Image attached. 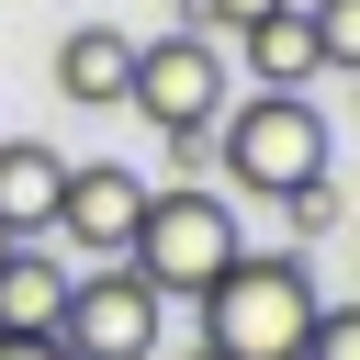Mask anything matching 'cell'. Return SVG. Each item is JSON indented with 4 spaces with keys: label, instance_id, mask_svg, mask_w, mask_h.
I'll return each instance as SVG.
<instances>
[{
    "label": "cell",
    "instance_id": "obj_1",
    "mask_svg": "<svg viewBox=\"0 0 360 360\" xmlns=\"http://www.w3.org/2000/svg\"><path fill=\"white\" fill-rule=\"evenodd\" d=\"M315 270H304V248H236L202 292H191V338L214 349V360H304V338H315Z\"/></svg>",
    "mask_w": 360,
    "mask_h": 360
},
{
    "label": "cell",
    "instance_id": "obj_2",
    "mask_svg": "<svg viewBox=\"0 0 360 360\" xmlns=\"http://www.w3.org/2000/svg\"><path fill=\"white\" fill-rule=\"evenodd\" d=\"M214 169H225V191L281 202V191L326 180V112L304 90H248V101L214 112Z\"/></svg>",
    "mask_w": 360,
    "mask_h": 360
},
{
    "label": "cell",
    "instance_id": "obj_3",
    "mask_svg": "<svg viewBox=\"0 0 360 360\" xmlns=\"http://www.w3.org/2000/svg\"><path fill=\"white\" fill-rule=\"evenodd\" d=\"M248 236H236V191H202V180H169V191H146V214H135V248H124V270L158 292V304H191L225 259H236Z\"/></svg>",
    "mask_w": 360,
    "mask_h": 360
},
{
    "label": "cell",
    "instance_id": "obj_4",
    "mask_svg": "<svg viewBox=\"0 0 360 360\" xmlns=\"http://www.w3.org/2000/svg\"><path fill=\"white\" fill-rule=\"evenodd\" d=\"M56 349H68V360H158V349H169V304H158L124 259H90V270H68Z\"/></svg>",
    "mask_w": 360,
    "mask_h": 360
},
{
    "label": "cell",
    "instance_id": "obj_5",
    "mask_svg": "<svg viewBox=\"0 0 360 360\" xmlns=\"http://www.w3.org/2000/svg\"><path fill=\"white\" fill-rule=\"evenodd\" d=\"M124 112H146V124H214V112H225V45L191 34V22L158 34V45H135Z\"/></svg>",
    "mask_w": 360,
    "mask_h": 360
},
{
    "label": "cell",
    "instance_id": "obj_6",
    "mask_svg": "<svg viewBox=\"0 0 360 360\" xmlns=\"http://www.w3.org/2000/svg\"><path fill=\"white\" fill-rule=\"evenodd\" d=\"M135 214H146V180L124 169V158H68V180H56V248L90 270V259H124L135 248Z\"/></svg>",
    "mask_w": 360,
    "mask_h": 360
},
{
    "label": "cell",
    "instance_id": "obj_7",
    "mask_svg": "<svg viewBox=\"0 0 360 360\" xmlns=\"http://www.w3.org/2000/svg\"><path fill=\"white\" fill-rule=\"evenodd\" d=\"M68 270H79V259H56L45 236H11V259H0V338H56Z\"/></svg>",
    "mask_w": 360,
    "mask_h": 360
},
{
    "label": "cell",
    "instance_id": "obj_8",
    "mask_svg": "<svg viewBox=\"0 0 360 360\" xmlns=\"http://www.w3.org/2000/svg\"><path fill=\"white\" fill-rule=\"evenodd\" d=\"M124 79H135V34H124V22H79V34L56 45V101L101 112V101H124Z\"/></svg>",
    "mask_w": 360,
    "mask_h": 360
},
{
    "label": "cell",
    "instance_id": "obj_9",
    "mask_svg": "<svg viewBox=\"0 0 360 360\" xmlns=\"http://www.w3.org/2000/svg\"><path fill=\"white\" fill-rule=\"evenodd\" d=\"M56 180H68V158L45 135H0V225L11 236H45L56 225Z\"/></svg>",
    "mask_w": 360,
    "mask_h": 360
},
{
    "label": "cell",
    "instance_id": "obj_10",
    "mask_svg": "<svg viewBox=\"0 0 360 360\" xmlns=\"http://www.w3.org/2000/svg\"><path fill=\"white\" fill-rule=\"evenodd\" d=\"M236 56H248V79H259V90H304V79H315V22H304V0L259 11V22L236 34Z\"/></svg>",
    "mask_w": 360,
    "mask_h": 360
},
{
    "label": "cell",
    "instance_id": "obj_11",
    "mask_svg": "<svg viewBox=\"0 0 360 360\" xmlns=\"http://www.w3.org/2000/svg\"><path fill=\"white\" fill-rule=\"evenodd\" d=\"M304 22H315V68L360 79V0H304Z\"/></svg>",
    "mask_w": 360,
    "mask_h": 360
},
{
    "label": "cell",
    "instance_id": "obj_12",
    "mask_svg": "<svg viewBox=\"0 0 360 360\" xmlns=\"http://www.w3.org/2000/svg\"><path fill=\"white\" fill-rule=\"evenodd\" d=\"M338 214H349V202H338V180H304V191H281V225H292V236H326Z\"/></svg>",
    "mask_w": 360,
    "mask_h": 360
},
{
    "label": "cell",
    "instance_id": "obj_13",
    "mask_svg": "<svg viewBox=\"0 0 360 360\" xmlns=\"http://www.w3.org/2000/svg\"><path fill=\"white\" fill-rule=\"evenodd\" d=\"M304 360H360V304H315V338Z\"/></svg>",
    "mask_w": 360,
    "mask_h": 360
},
{
    "label": "cell",
    "instance_id": "obj_14",
    "mask_svg": "<svg viewBox=\"0 0 360 360\" xmlns=\"http://www.w3.org/2000/svg\"><path fill=\"white\" fill-rule=\"evenodd\" d=\"M158 146H169V180H202L214 169V124H158Z\"/></svg>",
    "mask_w": 360,
    "mask_h": 360
},
{
    "label": "cell",
    "instance_id": "obj_15",
    "mask_svg": "<svg viewBox=\"0 0 360 360\" xmlns=\"http://www.w3.org/2000/svg\"><path fill=\"white\" fill-rule=\"evenodd\" d=\"M259 11H281V0H180V22H191V34H248Z\"/></svg>",
    "mask_w": 360,
    "mask_h": 360
},
{
    "label": "cell",
    "instance_id": "obj_16",
    "mask_svg": "<svg viewBox=\"0 0 360 360\" xmlns=\"http://www.w3.org/2000/svg\"><path fill=\"white\" fill-rule=\"evenodd\" d=\"M0 360H68L56 338H0Z\"/></svg>",
    "mask_w": 360,
    "mask_h": 360
},
{
    "label": "cell",
    "instance_id": "obj_17",
    "mask_svg": "<svg viewBox=\"0 0 360 360\" xmlns=\"http://www.w3.org/2000/svg\"><path fill=\"white\" fill-rule=\"evenodd\" d=\"M158 360H214V349H202V338H191V349H158Z\"/></svg>",
    "mask_w": 360,
    "mask_h": 360
},
{
    "label": "cell",
    "instance_id": "obj_18",
    "mask_svg": "<svg viewBox=\"0 0 360 360\" xmlns=\"http://www.w3.org/2000/svg\"><path fill=\"white\" fill-rule=\"evenodd\" d=\"M0 259H11V225H0Z\"/></svg>",
    "mask_w": 360,
    "mask_h": 360
}]
</instances>
